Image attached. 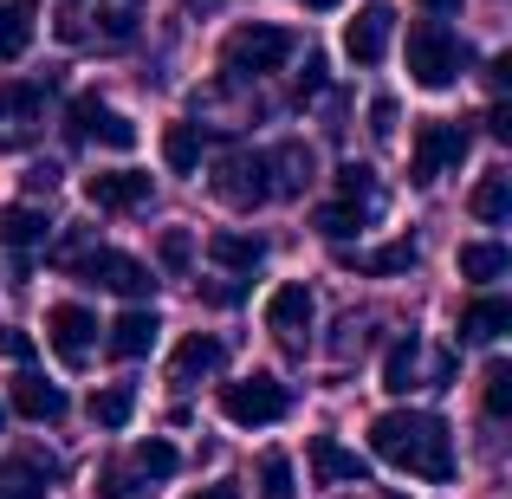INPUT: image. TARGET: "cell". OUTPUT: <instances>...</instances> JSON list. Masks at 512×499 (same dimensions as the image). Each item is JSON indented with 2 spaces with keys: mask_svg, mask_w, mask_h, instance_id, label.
Listing matches in <instances>:
<instances>
[{
  "mask_svg": "<svg viewBox=\"0 0 512 499\" xmlns=\"http://www.w3.org/2000/svg\"><path fill=\"white\" fill-rule=\"evenodd\" d=\"M39 33V7L33 0H0V59H26Z\"/></svg>",
  "mask_w": 512,
  "mask_h": 499,
  "instance_id": "23",
  "label": "cell"
},
{
  "mask_svg": "<svg viewBox=\"0 0 512 499\" xmlns=\"http://www.w3.org/2000/svg\"><path fill=\"white\" fill-rule=\"evenodd\" d=\"M370 130H376V137H396V98H376L370 104Z\"/></svg>",
  "mask_w": 512,
  "mask_h": 499,
  "instance_id": "39",
  "label": "cell"
},
{
  "mask_svg": "<svg viewBox=\"0 0 512 499\" xmlns=\"http://www.w3.org/2000/svg\"><path fill=\"white\" fill-rule=\"evenodd\" d=\"M487 415H493V422H506V415H512V363L506 357L487 363Z\"/></svg>",
  "mask_w": 512,
  "mask_h": 499,
  "instance_id": "34",
  "label": "cell"
},
{
  "mask_svg": "<svg viewBox=\"0 0 512 499\" xmlns=\"http://www.w3.org/2000/svg\"><path fill=\"white\" fill-rule=\"evenodd\" d=\"M98 493L104 499H143V474H130V467H104Z\"/></svg>",
  "mask_w": 512,
  "mask_h": 499,
  "instance_id": "36",
  "label": "cell"
},
{
  "mask_svg": "<svg viewBox=\"0 0 512 499\" xmlns=\"http://www.w3.org/2000/svg\"><path fill=\"white\" fill-rule=\"evenodd\" d=\"M240 292H247V286H234V279H221V286H201V299H208V305H234Z\"/></svg>",
  "mask_w": 512,
  "mask_h": 499,
  "instance_id": "41",
  "label": "cell"
},
{
  "mask_svg": "<svg viewBox=\"0 0 512 499\" xmlns=\"http://www.w3.org/2000/svg\"><path fill=\"white\" fill-rule=\"evenodd\" d=\"M130 415H137V389L130 383H104L98 396H91V422L98 428H124Z\"/></svg>",
  "mask_w": 512,
  "mask_h": 499,
  "instance_id": "27",
  "label": "cell"
},
{
  "mask_svg": "<svg viewBox=\"0 0 512 499\" xmlns=\"http://www.w3.org/2000/svg\"><path fill=\"white\" fill-rule=\"evenodd\" d=\"M46 234H52L46 208H26V201H7V208H0V247L33 253V247H46Z\"/></svg>",
  "mask_w": 512,
  "mask_h": 499,
  "instance_id": "18",
  "label": "cell"
},
{
  "mask_svg": "<svg viewBox=\"0 0 512 499\" xmlns=\"http://www.w3.org/2000/svg\"><path fill=\"white\" fill-rule=\"evenodd\" d=\"M46 344L59 350L65 370H85L91 350H98V318H91L85 305H52L46 312Z\"/></svg>",
  "mask_w": 512,
  "mask_h": 499,
  "instance_id": "10",
  "label": "cell"
},
{
  "mask_svg": "<svg viewBox=\"0 0 512 499\" xmlns=\"http://www.w3.org/2000/svg\"><path fill=\"white\" fill-rule=\"evenodd\" d=\"M156 331H163V318H156L150 305H130V312L111 325V350L124 363H137V357H150V350H156Z\"/></svg>",
  "mask_w": 512,
  "mask_h": 499,
  "instance_id": "17",
  "label": "cell"
},
{
  "mask_svg": "<svg viewBox=\"0 0 512 499\" xmlns=\"http://www.w3.org/2000/svg\"><path fill=\"white\" fill-rule=\"evenodd\" d=\"M46 117V91L39 85H0V150H26Z\"/></svg>",
  "mask_w": 512,
  "mask_h": 499,
  "instance_id": "12",
  "label": "cell"
},
{
  "mask_svg": "<svg viewBox=\"0 0 512 499\" xmlns=\"http://www.w3.org/2000/svg\"><path fill=\"white\" fill-rule=\"evenodd\" d=\"M370 454L402 474H422V480H454V435L441 415L428 409H383L370 422Z\"/></svg>",
  "mask_w": 512,
  "mask_h": 499,
  "instance_id": "1",
  "label": "cell"
},
{
  "mask_svg": "<svg viewBox=\"0 0 512 499\" xmlns=\"http://www.w3.org/2000/svg\"><path fill=\"white\" fill-rule=\"evenodd\" d=\"M461 72H467L461 33L441 26V20H415L409 26V78L415 85L422 91H448V85H461Z\"/></svg>",
  "mask_w": 512,
  "mask_h": 499,
  "instance_id": "2",
  "label": "cell"
},
{
  "mask_svg": "<svg viewBox=\"0 0 512 499\" xmlns=\"http://www.w3.org/2000/svg\"><path fill=\"white\" fill-rule=\"evenodd\" d=\"M338 195L357 201V208H376V169L370 163H344L338 169Z\"/></svg>",
  "mask_w": 512,
  "mask_h": 499,
  "instance_id": "33",
  "label": "cell"
},
{
  "mask_svg": "<svg viewBox=\"0 0 512 499\" xmlns=\"http://www.w3.org/2000/svg\"><path fill=\"white\" fill-rule=\"evenodd\" d=\"M422 383V337H396V344L383 350V389L389 396H409V389Z\"/></svg>",
  "mask_w": 512,
  "mask_h": 499,
  "instance_id": "22",
  "label": "cell"
},
{
  "mask_svg": "<svg viewBox=\"0 0 512 499\" xmlns=\"http://www.w3.org/2000/svg\"><path fill=\"white\" fill-rule=\"evenodd\" d=\"M85 201L104 214H130L150 201V175L143 169H98V175H85Z\"/></svg>",
  "mask_w": 512,
  "mask_h": 499,
  "instance_id": "13",
  "label": "cell"
},
{
  "mask_svg": "<svg viewBox=\"0 0 512 499\" xmlns=\"http://www.w3.org/2000/svg\"><path fill=\"white\" fill-rule=\"evenodd\" d=\"M208 260L227 266V273H253V266L266 260V240L240 234V227H221V234H208Z\"/></svg>",
  "mask_w": 512,
  "mask_h": 499,
  "instance_id": "20",
  "label": "cell"
},
{
  "mask_svg": "<svg viewBox=\"0 0 512 499\" xmlns=\"http://www.w3.org/2000/svg\"><path fill=\"white\" fill-rule=\"evenodd\" d=\"M467 208H474V221H487V227H500L506 214H512V175H480L474 182V195H467Z\"/></svg>",
  "mask_w": 512,
  "mask_h": 499,
  "instance_id": "25",
  "label": "cell"
},
{
  "mask_svg": "<svg viewBox=\"0 0 512 499\" xmlns=\"http://www.w3.org/2000/svg\"><path fill=\"white\" fill-rule=\"evenodd\" d=\"M0 357H7V363H33V337L13 331V325H0Z\"/></svg>",
  "mask_w": 512,
  "mask_h": 499,
  "instance_id": "37",
  "label": "cell"
},
{
  "mask_svg": "<svg viewBox=\"0 0 512 499\" xmlns=\"http://www.w3.org/2000/svg\"><path fill=\"white\" fill-rule=\"evenodd\" d=\"M292 91H299V104L325 91V59H318V52H312V59H305V72H299V85H292Z\"/></svg>",
  "mask_w": 512,
  "mask_h": 499,
  "instance_id": "38",
  "label": "cell"
},
{
  "mask_svg": "<svg viewBox=\"0 0 512 499\" xmlns=\"http://www.w3.org/2000/svg\"><path fill=\"white\" fill-rule=\"evenodd\" d=\"M299 52V39L286 33V26H266V20H253V26H234L227 33V46H221V72L227 78H266V72H279V65Z\"/></svg>",
  "mask_w": 512,
  "mask_h": 499,
  "instance_id": "3",
  "label": "cell"
},
{
  "mask_svg": "<svg viewBox=\"0 0 512 499\" xmlns=\"http://www.w3.org/2000/svg\"><path fill=\"white\" fill-rule=\"evenodd\" d=\"M422 7H428V13H448V7H461V0H422Z\"/></svg>",
  "mask_w": 512,
  "mask_h": 499,
  "instance_id": "43",
  "label": "cell"
},
{
  "mask_svg": "<svg viewBox=\"0 0 512 499\" xmlns=\"http://www.w3.org/2000/svg\"><path fill=\"white\" fill-rule=\"evenodd\" d=\"M454 266H461V279H474V286H493V279L512 266V253L500 240H467V247L454 253Z\"/></svg>",
  "mask_w": 512,
  "mask_h": 499,
  "instance_id": "24",
  "label": "cell"
},
{
  "mask_svg": "<svg viewBox=\"0 0 512 499\" xmlns=\"http://www.w3.org/2000/svg\"><path fill=\"white\" fill-rule=\"evenodd\" d=\"M487 137L493 143H512V111H506V104H493V111H487Z\"/></svg>",
  "mask_w": 512,
  "mask_h": 499,
  "instance_id": "40",
  "label": "cell"
},
{
  "mask_svg": "<svg viewBox=\"0 0 512 499\" xmlns=\"http://www.w3.org/2000/svg\"><path fill=\"white\" fill-rule=\"evenodd\" d=\"M260 499H299V474H292L286 454H260Z\"/></svg>",
  "mask_w": 512,
  "mask_h": 499,
  "instance_id": "30",
  "label": "cell"
},
{
  "mask_svg": "<svg viewBox=\"0 0 512 499\" xmlns=\"http://www.w3.org/2000/svg\"><path fill=\"white\" fill-rule=\"evenodd\" d=\"M467 150H474V137H467L461 124H415V150H409V182L415 188H435L448 169L467 163Z\"/></svg>",
  "mask_w": 512,
  "mask_h": 499,
  "instance_id": "5",
  "label": "cell"
},
{
  "mask_svg": "<svg viewBox=\"0 0 512 499\" xmlns=\"http://www.w3.org/2000/svg\"><path fill=\"white\" fill-rule=\"evenodd\" d=\"M312 325H318V299H312V286H279L273 299H266V331L279 337L286 350H305L312 344Z\"/></svg>",
  "mask_w": 512,
  "mask_h": 499,
  "instance_id": "9",
  "label": "cell"
},
{
  "mask_svg": "<svg viewBox=\"0 0 512 499\" xmlns=\"http://www.w3.org/2000/svg\"><path fill=\"white\" fill-rule=\"evenodd\" d=\"M227 363V344L214 331H188L182 344H175V357H169V383H201V376H214Z\"/></svg>",
  "mask_w": 512,
  "mask_h": 499,
  "instance_id": "15",
  "label": "cell"
},
{
  "mask_svg": "<svg viewBox=\"0 0 512 499\" xmlns=\"http://www.w3.org/2000/svg\"><path fill=\"white\" fill-rule=\"evenodd\" d=\"M65 137L72 143H104V150H137V124L124 111L98 98V91H78L72 111H65Z\"/></svg>",
  "mask_w": 512,
  "mask_h": 499,
  "instance_id": "7",
  "label": "cell"
},
{
  "mask_svg": "<svg viewBox=\"0 0 512 499\" xmlns=\"http://www.w3.org/2000/svg\"><path fill=\"white\" fill-rule=\"evenodd\" d=\"M363 221H370V208H357V201L318 208V234H325V240H350V234H363Z\"/></svg>",
  "mask_w": 512,
  "mask_h": 499,
  "instance_id": "31",
  "label": "cell"
},
{
  "mask_svg": "<svg viewBox=\"0 0 512 499\" xmlns=\"http://www.w3.org/2000/svg\"><path fill=\"white\" fill-rule=\"evenodd\" d=\"M312 474H318V487H363V480H370V461L350 454L338 435H312Z\"/></svg>",
  "mask_w": 512,
  "mask_h": 499,
  "instance_id": "16",
  "label": "cell"
},
{
  "mask_svg": "<svg viewBox=\"0 0 512 499\" xmlns=\"http://www.w3.org/2000/svg\"><path fill=\"white\" fill-rule=\"evenodd\" d=\"M500 331H512V299H500V292H480V299H467L461 337H474V344H493Z\"/></svg>",
  "mask_w": 512,
  "mask_h": 499,
  "instance_id": "21",
  "label": "cell"
},
{
  "mask_svg": "<svg viewBox=\"0 0 512 499\" xmlns=\"http://www.w3.org/2000/svg\"><path fill=\"white\" fill-rule=\"evenodd\" d=\"M305 7H338V0H305Z\"/></svg>",
  "mask_w": 512,
  "mask_h": 499,
  "instance_id": "44",
  "label": "cell"
},
{
  "mask_svg": "<svg viewBox=\"0 0 512 499\" xmlns=\"http://www.w3.org/2000/svg\"><path fill=\"white\" fill-rule=\"evenodd\" d=\"M188 253H195V234H188V227H169V234L156 240V260H163L169 273H182V266H188Z\"/></svg>",
  "mask_w": 512,
  "mask_h": 499,
  "instance_id": "35",
  "label": "cell"
},
{
  "mask_svg": "<svg viewBox=\"0 0 512 499\" xmlns=\"http://www.w3.org/2000/svg\"><path fill=\"white\" fill-rule=\"evenodd\" d=\"M389 39H396V7H389V0H370V7H357L344 20V52L357 65H383Z\"/></svg>",
  "mask_w": 512,
  "mask_h": 499,
  "instance_id": "11",
  "label": "cell"
},
{
  "mask_svg": "<svg viewBox=\"0 0 512 499\" xmlns=\"http://www.w3.org/2000/svg\"><path fill=\"white\" fill-rule=\"evenodd\" d=\"M286 409H292V389L279 383V376H266V370L221 383V415H227L234 428H266V422H286Z\"/></svg>",
  "mask_w": 512,
  "mask_h": 499,
  "instance_id": "4",
  "label": "cell"
},
{
  "mask_svg": "<svg viewBox=\"0 0 512 499\" xmlns=\"http://www.w3.org/2000/svg\"><path fill=\"white\" fill-rule=\"evenodd\" d=\"M72 273L85 279V286H104V292H117V299H130V305H143L150 299V266L143 260H130V253H117V247H85L72 260Z\"/></svg>",
  "mask_w": 512,
  "mask_h": 499,
  "instance_id": "6",
  "label": "cell"
},
{
  "mask_svg": "<svg viewBox=\"0 0 512 499\" xmlns=\"http://www.w3.org/2000/svg\"><path fill=\"white\" fill-rule=\"evenodd\" d=\"M7 402H13V415H26V422H65V389L59 383H46L39 370H20L13 376V389H7Z\"/></svg>",
  "mask_w": 512,
  "mask_h": 499,
  "instance_id": "14",
  "label": "cell"
},
{
  "mask_svg": "<svg viewBox=\"0 0 512 499\" xmlns=\"http://www.w3.org/2000/svg\"><path fill=\"white\" fill-rule=\"evenodd\" d=\"M201 143H208V137H201V124H169L163 130V163L175 175H195L201 169Z\"/></svg>",
  "mask_w": 512,
  "mask_h": 499,
  "instance_id": "26",
  "label": "cell"
},
{
  "mask_svg": "<svg viewBox=\"0 0 512 499\" xmlns=\"http://www.w3.org/2000/svg\"><path fill=\"white\" fill-rule=\"evenodd\" d=\"M415 260H422V247H415V240H389V247L363 253V260H357V273H376V279H389V273H409Z\"/></svg>",
  "mask_w": 512,
  "mask_h": 499,
  "instance_id": "29",
  "label": "cell"
},
{
  "mask_svg": "<svg viewBox=\"0 0 512 499\" xmlns=\"http://www.w3.org/2000/svg\"><path fill=\"white\" fill-rule=\"evenodd\" d=\"M188 499H240V487H227V480H221V487H201V493H188Z\"/></svg>",
  "mask_w": 512,
  "mask_h": 499,
  "instance_id": "42",
  "label": "cell"
},
{
  "mask_svg": "<svg viewBox=\"0 0 512 499\" xmlns=\"http://www.w3.org/2000/svg\"><path fill=\"white\" fill-rule=\"evenodd\" d=\"M266 163L279 169V182H273V195H299L305 182H312V150L305 143H286V150H273Z\"/></svg>",
  "mask_w": 512,
  "mask_h": 499,
  "instance_id": "28",
  "label": "cell"
},
{
  "mask_svg": "<svg viewBox=\"0 0 512 499\" xmlns=\"http://www.w3.org/2000/svg\"><path fill=\"white\" fill-rule=\"evenodd\" d=\"M46 480H52V461H39V454H7L0 461V499H46Z\"/></svg>",
  "mask_w": 512,
  "mask_h": 499,
  "instance_id": "19",
  "label": "cell"
},
{
  "mask_svg": "<svg viewBox=\"0 0 512 499\" xmlns=\"http://www.w3.org/2000/svg\"><path fill=\"white\" fill-rule=\"evenodd\" d=\"M130 461H137V474H143V480H169L175 467H182V454H175L169 441H156V435H150V441H137V454H130Z\"/></svg>",
  "mask_w": 512,
  "mask_h": 499,
  "instance_id": "32",
  "label": "cell"
},
{
  "mask_svg": "<svg viewBox=\"0 0 512 499\" xmlns=\"http://www.w3.org/2000/svg\"><path fill=\"white\" fill-rule=\"evenodd\" d=\"M214 195H221L227 208H260V201H273V163H266L260 150H234L214 169Z\"/></svg>",
  "mask_w": 512,
  "mask_h": 499,
  "instance_id": "8",
  "label": "cell"
}]
</instances>
